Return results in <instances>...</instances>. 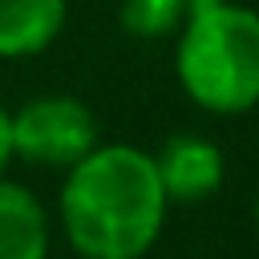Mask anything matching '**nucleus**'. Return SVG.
I'll list each match as a JSON object with an SVG mask.
<instances>
[{
    "label": "nucleus",
    "instance_id": "9",
    "mask_svg": "<svg viewBox=\"0 0 259 259\" xmlns=\"http://www.w3.org/2000/svg\"><path fill=\"white\" fill-rule=\"evenodd\" d=\"M255 231H259V198H255Z\"/></svg>",
    "mask_w": 259,
    "mask_h": 259
},
{
    "label": "nucleus",
    "instance_id": "3",
    "mask_svg": "<svg viewBox=\"0 0 259 259\" xmlns=\"http://www.w3.org/2000/svg\"><path fill=\"white\" fill-rule=\"evenodd\" d=\"M97 142V117L73 93H36L12 109V158L28 166L65 174Z\"/></svg>",
    "mask_w": 259,
    "mask_h": 259
},
{
    "label": "nucleus",
    "instance_id": "6",
    "mask_svg": "<svg viewBox=\"0 0 259 259\" xmlns=\"http://www.w3.org/2000/svg\"><path fill=\"white\" fill-rule=\"evenodd\" d=\"M69 20V0H0V61L45 53Z\"/></svg>",
    "mask_w": 259,
    "mask_h": 259
},
{
    "label": "nucleus",
    "instance_id": "7",
    "mask_svg": "<svg viewBox=\"0 0 259 259\" xmlns=\"http://www.w3.org/2000/svg\"><path fill=\"white\" fill-rule=\"evenodd\" d=\"M190 0H121L117 20L138 40H166L182 28Z\"/></svg>",
    "mask_w": 259,
    "mask_h": 259
},
{
    "label": "nucleus",
    "instance_id": "1",
    "mask_svg": "<svg viewBox=\"0 0 259 259\" xmlns=\"http://www.w3.org/2000/svg\"><path fill=\"white\" fill-rule=\"evenodd\" d=\"M166 210L154 154L130 142H97L57 190V227L81 259H146Z\"/></svg>",
    "mask_w": 259,
    "mask_h": 259
},
{
    "label": "nucleus",
    "instance_id": "8",
    "mask_svg": "<svg viewBox=\"0 0 259 259\" xmlns=\"http://www.w3.org/2000/svg\"><path fill=\"white\" fill-rule=\"evenodd\" d=\"M12 162V109L0 101V174Z\"/></svg>",
    "mask_w": 259,
    "mask_h": 259
},
{
    "label": "nucleus",
    "instance_id": "4",
    "mask_svg": "<svg viewBox=\"0 0 259 259\" xmlns=\"http://www.w3.org/2000/svg\"><path fill=\"white\" fill-rule=\"evenodd\" d=\"M162 190L170 198V206H194L206 202L223 190L227 178V158L219 150V142L202 138V134H174L162 142V150L154 154Z\"/></svg>",
    "mask_w": 259,
    "mask_h": 259
},
{
    "label": "nucleus",
    "instance_id": "5",
    "mask_svg": "<svg viewBox=\"0 0 259 259\" xmlns=\"http://www.w3.org/2000/svg\"><path fill=\"white\" fill-rule=\"evenodd\" d=\"M53 219L49 206L20 182L0 174V259H49Z\"/></svg>",
    "mask_w": 259,
    "mask_h": 259
},
{
    "label": "nucleus",
    "instance_id": "2",
    "mask_svg": "<svg viewBox=\"0 0 259 259\" xmlns=\"http://www.w3.org/2000/svg\"><path fill=\"white\" fill-rule=\"evenodd\" d=\"M174 73L202 113H251L259 105V12L235 0H190L174 32Z\"/></svg>",
    "mask_w": 259,
    "mask_h": 259
}]
</instances>
